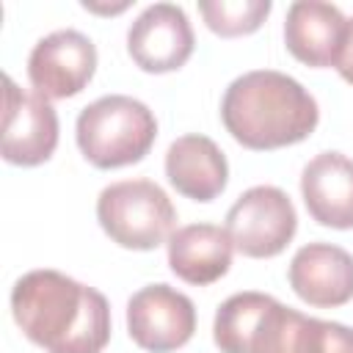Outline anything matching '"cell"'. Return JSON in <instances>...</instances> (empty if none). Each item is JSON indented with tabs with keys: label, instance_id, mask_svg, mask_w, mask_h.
Listing matches in <instances>:
<instances>
[{
	"label": "cell",
	"instance_id": "obj_13",
	"mask_svg": "<svg viewBox=\"0 0 353 353\" xmlns=\"http://www.w3.org/2000/svg\"><path fill=\"white\" fill-rule=\"evenodd\" d=\"M168 265L171 270L196 287L212 284L226 276L232 265V237L223 226L215 223H190L179 226L168 237Z\"/></svg>",
	"mask_w": 353,
	"mask_h": 353
},
{
	"label": "cell",
	"instance_id": "obj_8",
	"mask_svg": "<svg viewBox=\"0 0 353 353\" xmlns=\"http://www.w3.org/2000/svg\"><path fill=\"white\" fill-rule=\"evenodd\" d=\"M97 72V47L80 30H55L36 41L28 58V77L44 99L80 94Z\"/></svg>",
	"mask_w": 353,
	"mask_h": 353
},
{
	"label": "cell",
	"instance_id": "obj_10",
	"mask_svg": "<svg viewBox=\"0 0 353 353\" xmlns=\"http://www.w3.org/2000/svg\"><path fill=\"white\" fill-rule=\"evenodd\" d=\"M290 287L295 295L320 309L342 306L353 298V254L331 243H309L290 262Z\"/></svg>",
	"mask_w": 353,
	"mask_h": 353
},
{
	"label": "cell",
	"instance_id": "obj_3",
	"mask_svg": "<svg viewBox=\"0 0 353 353\" xmlns=\"http://www.w3.org/2000/svg\"><path fill=\"white\" fill-rule=\"evenodd\" d=\"M77 146L97 168H121L143 160L157 138L154 113L127 94L99 97L77 116Z\"/></svg>",
	"mask_w": 353,
	"mask_h": 353
},
{
	"label": "cell",
	"instance_id": "obj_6",
	"mask_svg": "<svg viewBox=\"0 0 353 353\" xmlns=\"http://www.w3.org/2000/svg\"><path fill=\"white\" fill-rule=\"evenodd\" d=\"M127 331L141 350L149 353L179 350L182 345L190 342L196 331L193 301L168 284L141 287L127 301Z\"/></svg>",
	"mask_w": 353,
	"mask_h": 353
},
{
	"label": "cell",
	"instance_id": "obj_4",
	"mask_svg": "<svg viewBox=\"0 0 353 353\" xmlns=\"http://www.w3.org/2000/svg\"><path fill=\"white\" fill-rule=\"evenodd\" d=\"M102 232L132 251H152L174 234L176 210L168 193L152 179H121L108 185L97 199Z\"/></svg>",
	"mask_w": 353,
	"mask_h": 353
},
{
	"label": "cell",
	"instance_id": "obj_5",
	"mask_svg": "<svg viewBox=\"0 0 353 353\" xmlns=\"http://www.w3.org/2000/svg\"><path fill=\"white\" fill-rule=\"evenodd\" d=\"M234 251L251 259L281 254L298 229V215L290 196L276 185L248 188L226 212V226Z\"/></svg>",
	"mask_w": 353,
	"mask_h": 353
},
{
	"label": "cell",
	"instance_id": "obj_12",
	"mask_svg": "<svg viewBox=\"0 0 353 353\" xmlns=\"http://www.w3.org/2000/svg\"><path fill=\"white\" fill-rule=\"evenodd\" d=\"M165 176L185 199L212 201L229 182V165L212 138L182 135L165 152Z\"/></svg>",
	"mask_w": 353,
	"mask_h": 353
},
{
	"label": "cell",
	"instance_id": "obj_19",
	"mask_svg": "<svg viewBox=\"0 0 353 353\" xmlns=\"http://www.w3.org/2000/svg\"><path fill=\"white\" fill-rule=\"evenodd\" d=\"M334 69L339 72V77L345 83L353 85V19L345 22V33H342V41H339V50L334 58Z\"/></svg>",
	"mask_w": 353,
	"mask_h": 353
},
{
	"label": "cell",
	"instance_id": "obj_18",
	"mask_svg": "<svg viewBox=\"0 0 353 353\" xmlns=\"http://www.w3.org/2000/svg\"><path fill=\"white\" fill-rule=\"evenodd\" d=\"M320 353H353V328L334 320H323Z\"/></svg>",
	"mask_w": 353,
	"mask_h": 353
},
{
	"label": "cell",
	"instance_id": "obj_17",
	"mask_svg": "<svg viewBox=\"0 0 353 353\" xmlns=\"http://www.w3.org/2000/svg\"><path fill=\"white\" fill-rule=\"evenodd\" d=\"M270 8V0H199V14L204 17V25L223 39L259 30Z\"/></svg>",
	"mask_w": 353,
	"mask_h": 353
},
{
	"label": "cell",
	"instance_id": "obj_16",
	"mask_svg": "<svg viewBox=\"0 0 353 353\" xmlns=\"http://www.w3.org/2000/svg\"><path fill=\"white\" fill-rule=\"evenodd\" d=\"M273 301L276 298L265 292H237L226 298L218 306L212 323V339L221 353H248L251 339Z\"/></svg>",
	"mask_w": 353,
	"mask_h": 353
},
{
	"label": "cell",
	"instance_id": "obj_7",
	"mask_svg": "<svg viewBox=\"0 0 353 353\" xmlns=\"http://www.w3.org/2000/svg\"><path fill=\"white\" fill-rule=\"evenodd\" d=\"M6 113H3V160L11 165L33 168L52 157L58 146V116L50 99L36 91L19 88L8 74Z\"/></svg>",
	"mask_w": 353,
	"mask_h": 353
},
{
	"label": "cell",
	"instance_id": "obj_1",
	"mask_svg": "<svg viewBox=\"0 0 353 353\" xmlns=\"http://www.w3.org/2000/svg\"><path fill=\"white\" fill-rule=\"evenodd\" d=\"M11 314L47 353H102L110 342L108 298L58 270H30L17 279Z\"/></svg>",
	"mask_w": 353,
	"mask_h": 353
},
{
	"label": "cell",
	"instance_id": "obj_15",
	"mask_svg": "<svg viewBox=\"0 0 353 353\" xmlns=\"http://www.w3.org/2000/svg\"><path fill=\"white\" fill-rule=\"evenodd\" d=\"M323 320L273 301L251 339L248 353H320Z\"/></svg>",
	"mask_w": 353,
	"mask_h": 353
},
{
	"label": "cell",
	"instance_id": "obj_20",
	"mask_svg": "<svg viewBox=\"0 0 353 353\" xmlns=\"http://www.w3.org/2000/svg\"><path fill=\"white\" fill-rule=\"evenodd\" d=\"M130 3H119V6H94V3H83V8H88V11H97V14H119V11H124Z\"/></svg>",
	"mask_w": 353,
	"mask_h": 353
},
{
	"label": "cell",
	"instance_id": "obj_9",
	"mask_svg": "<svg viewBox=\"0 0 353 353\" xmlns=\"http://www.w3.org/2000/svg\"><path fill=\"white\" fill-rule=\"evenodd\" d=\"M193 28L188 14L174 3H154L143 8L127 30V52L138 69L165 74L188 63L193 55Z\"/></svg>",
	"mask_w": 353,
	"mask_h": 353
},
{
	"label": "cell",
	"instance_id": "obj_14",
	"mask_svg": "<svg viewBox=\"0 0 353 353\" xmlns=\"http://www.w3.org/2000/svg\"><path fill=\"white\" fill-rule=\"evenodd\" d=\"M345 17L336 6L320 3V0H298L287 11L284 22V41L287 50L306 66L323 69L334 66L342 33H345Z\"/></svg>",
	"mask_w": 353,
	"mask_h": 353
},
{
	"label": "cell",
	"instance_id": "obj_2",
	"mask_svg": "<svg viewBox=\"0 0 353 353\" xmlns=\"http://www.w3.org/2000/svg\"><path fill=\"white\" fill-rule=\"evenodd\" d=\"M221 119L237 143L268 152L309 138L320 121V108L295 77L276 69H256L229 83Z\"/></svg>",
	"mask_w": 353,
	"mask_h": 353
},
{
	"label": "cell",
	"instance_id": "obj_11",
	"mask_svg": "<svg viewBox=\"0 0 353 353\" xmlns=\"http://www.w3.org/2000/svg\"><path fill=\"white\" fill-rule=\"evenodd\" d=\"M301 196L320 226L353 229V160L339 152L312 157L301 174Z\"/></svg>",
	"mask_w": 353,
	"mask_h": 353
}]
</instances>
